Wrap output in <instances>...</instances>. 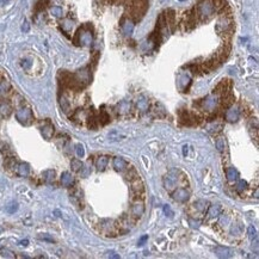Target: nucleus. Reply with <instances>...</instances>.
<instances>
[{
    "mask_svg": "<svg viewBox=\"0 0 259 259\" xmlns=\"http://www.w3.org/2000/svg\"><path fill=\"white\" fill-rule=\"evenodd\" d=\"M214 11H215L214 5L209 0H203L198 5V13H199V16L202 18H207V17L211 16L214 13Z\"/></svg>",
    "mask_w": 259,
    "mask_h": 259,
    "instance_id": "f257e3e1",
    "label": "nucleus"
},
{
    "mask_svg": "<svg viewBox=\"0 0 259 259\" xmlns=\"http://www.w3.org/2000/svg\"><path fill=\"white\" fill-rule=\"evenodd\" d=\"M16 117L17 120L24 125H28L32 122L34 117H32V112L30 109L28 108H23V109H19V110L16 112Z\"/></svg>",
    "mask_w": 259,
    "mask_h": 259,
    "instance_id": "f03ea898",
    "label": "nucleus"
},
{
    "mask_svg": "<svg viewBox=\"0 0 259 259\" xmlns=\"http://www.w3.org/2000/svg\"><path fill=\"white\" fill-rule=\"evenodd\" d=\"M177 182H178V172L176 170H172L168 173H166L165 177H164V186L167 190L174 189L176 185H177Z\"/></svg>",
    "mask_w": 259,
    "mask_h": 259,
    "instance_id": "7ed1b4c3",
    "label": "nucleus"
},
{
    "mask_svg": "<svg viewBox=\"0 0 259 259\" xmlns=\"http://www.w3.org/2000/svg\"><path fill=\"white\" fill-rule=\"evenodd\" d=\"M172 197L174 201H177V202H182V203H184L186 202L189 197H190V192L186 190V189H178V190H176L174 192H173Z\"/></svg>",
    "mask_w": 259,
    "mask_h": 259,
    "instance_id": "20e7f679",
    "label": "nucleus"
},
{
    "mask_svg": "<svg viewBox=\"0 0 259 259\" xmlns=\"http://www.w3.org/2000/svg\"><path fill=\"white\" fill-rule=\"evenodd\" d=\"M78 38H79V43L83 46H88L92 42V34L86 30H80L78 32Z\"/></svg>",
    "mask_w": 259,
    "mask_h": 259,
    "instance_id": "39448f33",
    "label": "nucleus"
},
{
    "mask_svg": "<svg viewBox=\"0 0 259 259\" xmlns=\"http://www.w3.org/2000/svg\"><path fill=\"white\" fill-rule=\"evenodd\" d=\"M219 104V99L216 96H209L203 100V106L207 110H213L216 108V105Z\"/></svg>",
    "mask_w": 259,
    "mask_h": 259,
    "instance_id": "423d86ee",
    "label": "nucleus"
},
{
    "mask_svg": "<svg viewBox=\"0 0 259 259\" xmlns=\"http://www.w3.org/2000/svg\"><path fill=\"white\" fill-rule=\"evenodd\" d=\"M113 167H115V170H116V171H118V172H123V171H125V170L128 168V162L124 160L123 158L117 157V158H115V159H113Z\"/></svg>",
    "mask_w": 259,
    "mask_h": 259,
    "instance_id": "0eeeda50",
    "label": "nucleus"
},
{
    "mask_svg": "<svg viewBox=\"0 0 259 259\" xmlns=\"http://www.w3.org/2000/svg\"><path fill=\"white\" fill-rule=\"evenodd\" d=\"M41 134L42 136L44 137V139H50L53 134H54V127L49 123V122H46V123L43 124L42 127H41Z\"/></svg>",
    "mask_w": 259,
    "mask_h": 259,
    "instance_id": "6e6552de",
    "label": "nucleus"
},
{
    "mask_svg": "<svg viewBox=\"0 0 259 259\" xmlns=\"http://www.w3.org/2000/svg\"><path fill=\"white\" fill-rule=\"evenodd\" d=\"M239 117H240V111L236 108H233L226 112V120L229 122H236L239 120Z\"/></svg>",
    "mask_w": 259,
    "mask_h": 259,
    "instance_id": "1a4fd4ad",
    "label": "nucleus"
},
{
    "mask_svg": "<svg viewBox=\"0 0 259 259\" xmlns=\"http://www.w3.org/2000/svg\"><path fill=\"white\" fill-rule=\"evenodd\" d=\"M61 183H62V185H65V186H72L74 183L73 176H72L69 172H63L61 174Z\"/></svg>",
    "mask_w": 259,
    "mask_h": 259,
    "instance_id": "9d476101",
    "label": "nucleus"
},
{
    "mask_svg": "<svg viewBox=\"0 0 259 259\" xmlns=\"http://www.w3.org/2000/svg\"><path fill=\"white\" fill-rule=\"evenodd\" d=\"M17 173L20 176V177H26V176H29V173H30V167H29V165L28 164H19L18 166H17Z\"/></svg>",
    "mask_w": 259,
    "mask_h": 259,
    "instance_id": "9b49d317",
    "label": "nucleus"
},
{
    "mask_svg": "<svg viewBox=\"0 0 259 259\" xmlns=\"http://www.w3.org/2000/svg\"><path fill=\"white\" fill-rule=\"evenodd\" d=\"M143 211H145V207H143L142 202H136L135 204L133 205V208H131V213L135 216H141L143 214Z\"/></svg>",
    "mask_w": 259,
    "mask_h": 259,
    "instance_id": "f8f14e48",
    "label": "nucleus"
},
{
    "mask_svg": "<svg viewBox=\"0 0 259 259\" xmlns=\"http://www.w3.org/2000/svg\"><path fill=\"white\" fill-rule=\"evenodd\" d=\"M108 158L106 157H99L97 161H96V167L98 171H104L108 166Z\"/></svg>",
    "mask_w": 259,
    "mask_h": 259,
    "instance_id": "ddd939ff",
    "label": "nucleus"
},
{
    "mask_svg": "<svg viewBox=\"0 0 259 259\" xmlns=\"http://www.w3.org/2000/svg\"><path fill=\"white\" fill-rule=\"evenodd\" d=\"M226 174H227V179L229 182H234L238 179V171L235 170L234 167H229L226 170Z\"/></svg>",
    "mask_w": 259,
    "mask_h": 259,
    "instance_id": "4468645a",
    "label": "nucleus"
},
{
    "mask_svg": "<svg viewBox=\"0 0 259 259\" xmlns=\"http://www.w3.org/2000/svg\"><path fill=\"white\" fill-rule=\"evenodd\" d=\"M195 208L198 210V211H201V213H203V211H205L207 208H208V202L207 201H204V199H198L197 202H195Z\"/></svg>",
    "mask_w": 259,
    "mask_h": 259,
    "instance_id": "2eb2a0df",
    "label": "nucleus"
},
{
    "mask_svg": "<svg viewBox=\"0 0 259 259\" xmlns=\"http://www.w3.org/2000/svg\"><path fill=\"white\" fill-rule=\"evenodd\" d=\"M0 113L5 117H7L10 113H11V105L9 103H2L0 105Z\"/></svg>",
    "mask_w": 259,
    "mask_h": 259,
    "instance_id": "dca6fc26",
    "label": "nucleus"
},
{
    "mask_svg": "<svg viewBox=\"0 0 259 259\" xmlns=\"http://www.w3.org/2000/svg\"><path fill=\"white\" fill-rule=\"evenodd\" d=\"M220 211H221L220 205H211L208 210V215H209V217H215V216L220 215Z\"/></svg>",
    "mask_w": 259,
    "mask_h": 259,
    "instance_id": "f3484780",
    "label": "nucleus"
},
{
    "mask_svg": "<svg viewBox=\"0 0 259 259\" xmlns=\"http://www.w3.org/2000/svg\"><path fill=\"white\" fill-rule=\"evenodd\" d=\"M83 162L80 160H78V159H73L72 162H71V166H72V170L75 171V172H79L80 170H81V167H83Z\"/></svg>",
    "mask_w": 259,
    "mask_h": 259,
    "instance_id": "a211bd4d",
    "label": "nucleus"
},
{
    "mask_svg": "<svg viewBox=\"0 0 259 259\" xmlns=\"http://www.w3.org/2000/svg\"><path fill=\"white\" fill-rule=\"evenodd\" d=\"M60 105H61L62 110L65 111V112H67V111L69 110V102H68V99L66 98L65 96H62L61 98H60Z\"/></svg>",
    "mask_w": 259,
    "mask_h": 259,
    "instance_id": "6ab92c4d",
    "label": "nucleus"
},
{
    "mask_svg": "<svg viewBox=\"0 0 259 259\" xmlns=\"http://www.w3.org/2000/svg\"><path fill=\"white\" fill-rule=\"evenodd\" d=\"M50 13H51L54 17H57V18L62 17V14H63L62 9L60 7V6H53V7L50 9Z\"/></svg>",
    "mask_w": 259,
    "mask_h": 259,
    "instance_id": "aec40b11",
    "label": "nucleus"
},
{
    "mask_svg": "<svg viewBox=\"0 0 259 259\" xmlns=\"http://www.w3.org/2000/svg\"><path fill=\"white\" fill-rule=\"evenodd\" d=\"M216 148L220 150V152H223L226 149V140L223 137H219L216 140Z\"/></svg>",
    "mask_w": 259,
    "mask_h": 259,
    "instance_id": "412c9836",
    "label": "nucleus"
},
{
    "mask_svg": "<svg viewBox=\"0 0 259 259\" xmlns=\"http://www.w3.org/2000/svg\"><path fill=\"white\" fill-rule=\"evenodd\" d=\"M122 29L124 30V32L125 34H131V31H133V29H134V24L131 23V22H125L123 25H122Z\"/></svg>",
    "mask_w": 259,
    "mask_h": 259,
    "instance_id": "4be33fe9",
    "label": "nucleus"
},
{
    "mask_svg": "<svg viewBox=\"0 0 259 259\" xmlns=\"http://www.w3.org/2000/svg\"><path fill=\"white\" fill-rule=\"evenodd\" d=\"M75 153H76V155H78V158H83L84 155H85V149H84V146L83 145H76L75 146Z\"/></svg>",
    "mask_w": 259,
    "mask_h": 259,
    "instance_id": "5701e85b",
    "label": "nucleus"
},
{
    "mask_svg": "<svg viewBox=\"0 0 259 259\" xmlns=\"http://www.w3.org/2000/svg\"><path fill=\"white\" fill-rule=\"evenodd\" d=\"M247 187V183L245 180H242V179H240L239 182H238V184H236V191H239V192H242Z\"/></svg>",
    "mask_w": 259,
    "mask_h": 259,
    "instance_id": "b1692460",
    "label": "nucleus"
},
{
    "mask_svg": "<svg viewBox=\"0 0 259 259\" xmlns=\"http://www.w3.org/2000/svg\"><path fill=\"white\" fill-rule=\"evenodd\" d=\"M133 189H134V191H136V192L143 191V185H142V183L139 179H136V182L133 183Z\"/></svg>",
    "mask_w": 259,
    "mask_h": 259,
    "instance_id": "393cba45",
    "label": "nucleus"
},
{
    "mask_svg": "<svg viewBox=\"0 0 259 259\" xmlns=\"http://www.w3.org/2000/svg\"><path fill=\"white\" fill-rule=\"evenodd\" d=\"M44 179L47 180V182H51V180H54V176H55V172L53 171V170H48V171H46L44 172Z\"/></svg>",
    "mask_w": 259,
    "mask_h": 259,
    "instance_id": "a878e982",
    "label": "nucleus"
},
{
    "mask_svg": "<svg viewBox=\"0 0 259 259\" xmlns=\"http://www.w3.org/2000/svg\"><path fill=\"white\" fill-rule=\"evenodd\" d=\"M79 172L81 174V177H87V176L91 173V168H90L88 166H84V165H83V167H81V170H80Z\"/></svg>",
    "mask_w": 259,
    "mask_h": 259,
    "instance_id": "bb28decb",
    "label": "nucleus"
},
{
    "mask_svg": "<svg viewBox=\"0 0 259 259\" xmlns=\"http://www.w3.org/2000/svg\"><path fill=\"white\" fill-rule=\"evenodd\" d=\"M137 106H139V109H141V110H146L148 106V103L146 99H141V100H139L137 102Z\"/></svg>",
    "mask_w": 259,
    "mask_h": 259,
    "instance_id": "cd10ccee",
    "label": "nucleus"
},
{
    "mask_svg": "<svg viewBox=\"0 0 259 259\" xmlns=\"http://www.w3.org/2000/svg\"><path fill=\"white\" fill-rule=\"evenodd\" d=\"M248 236H250V239H251V240H253V239L257 236L256 229H254V227H253V226H250V227H248Z\"/></svg>",
    "mask_w": 259,
    "mask_h": 259,
    "instance_id": "c85d7f7f",
    "label": "nucleus"
},
{
    "mask_svg": "<svg viewBox=\"0 0 259 259\" xmlns=\"http://www.w3.org/2000/svg\"><path fill=\"white\" fill-rule=\"evenodd\" d=\"M100 121L103 122V124H105L109 121V116H108V113L105 111H102L100 112Z\"/></svg>",
    "mask_w": 259,
    "mask_h": 259,
    "instance_id": "c756f323",
    "label": "nucleus"
},
{
    "mask_svg": "<svg viewBox=\"0 0 259 259\" xmlns=\"http://www.w3.org/2000/svg\"><path fill=\"white\" fill-rule=\"evenodd\" d=\"M164 211H165V214H166V215H168L170 217H172L173 216V211H172V209H171V207H170V205H165V207H164Z\"/></svg>",
    "mask_w": 259,
    "mask_h": 259,
    "instance_id": "7c9ffc66",
    "label": "nucleus"
},
{
    "mask_svg": "<svg viewBox=\"0 0 259 259\" xmlns=\"http://www.w3.org/2000/svg\"><path fill=\"white\" fill-rule=\"evenodd\" d=\"M22 66L24 67L25 69H28V68H30V66H31V61H30V60H23V61H22Z\"/></svg>",
    "mask_w": 259,
    "mask_h": 259,
    "instance_id": "2f4dec72",
    "label": "nucleus"
},
{
    "mask_svg": "<svg viewBox=\"0 0 259 259\" xmlns=\"http://www.w3.org/2000/svg\"><path fill=\"white\" fill-rule=\"evenodd\" d=\"M22 30L24 31V32H28L29 30H30V25H29V23L25 20L24 22V24H23V26H22Z\"/></svg>",
    "mask_w": 259,
    "mask_h": 259,
    "instance_id": "473e14b6",
    "label": "nucleus"
},
{
    "mask_svg": "<svg viewBox=\"0 0 259 259\" xmlns=\"http://www.w3.org/2000/svg\"><path fill=\"white\" fill-rule=\"evenodd\" d=\"M147 235H145V236H142V238H141V240H140V241H139V245H142V244H143V241H145V240H147Z\"/></svg>",
    "mask_w": 259,
    "mask_h": 259,
    "instance_id": "72a5a7b5",
    "label": "nucleus"
},
{
    "mask_svg": "<svg viewBox=\"0 0 259 259\" xmlns=\"http://www.w3.org/2000/svg\"><path fill=\"white\" fill-rule=\"evenodd\" d=\"M17 210V204H13L12 208H9V213H13V211H16Z\"/></svg>",
    "mask_w": 259,
    "mask_h": 259,
    "instance_id": "f704fd0d",
    "label": "nucleus"
},
{
    "mask_svg": "<svg viewBox=\"0 0 259 259\" xmlns=\"http://www.w3.org/2000/svg\"><path fill=\"white\" fill-rule=\"evenodd\" d=\"M186 154H187V146H184L183 147V155L186 157Z\"/></svg>",
    "mask_w": 259,
    "mask_h": 259,
    "instance_id": "c9c22d12",
    "label": "nucleus"
},
{
    "mask_svg": "<svg viewBox=\"0 0 259 259\" xmlns=\"http://www.w3.org/2000/svg\"><path fill=\"white\" fill-rule=\"evenodd\" d=\"M22 245L26 246V245H28V240H24V241H22Z\"/></svg>",
    "mask_w": 259,
    "mask_h": 259,
    "instance_id": "e433bc0d",
    "label": "nucleus"
},
{
    "mask_svg": "<svg viewBox=\"0 0 259 259\" xmlns=\"http://www.w3.org/2000/svg\"><path fill=\"white\" fill-rule=\"evenodd\" d=\"M180 1H183V0H180Z\"/></svg>",
    "mask_w": 259,
    "mask_h": 259,
    "instance_id": "4c0bfd02",
    "label": "nucleus"
}]
</instances>
